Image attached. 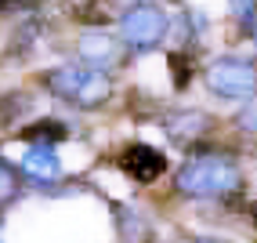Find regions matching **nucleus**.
I'll return each mask as SVG.
<instances>
[{"instance_id": "nucleus-1", "label": "nucleus", "mask_w": 257, "mask_h": 243, "mask_svg": "<svg viewBox=\"0 0 257 243\" xmlns=\"http://www.w3.org/2000/svg\"><path fill=\"white\" fill-rule=\"evenodd\" d=\"M47 84H51L55 95L69 98L73 106H91V109L101 106V102L109 98V91H112L109 76L101 73V69H94V65H62V69H55V73L47 76Z\"/></svg>"}, {"instance_id": "nucleus-2", "label": "nucleus", "mask_w": 257, "mask_h": 243, "mask_svg": "<svg viewBox=\"0 0 257 243\" xmlns=\"http://www.w3.org/2000/svg\"><path fill=\"white\" fill-rule=\"evenodd\" d=\"M178 189L188 196H217L239 189V171L228 160H192L178 171Z\"/></svg>"}, {"instance_id": "nucleus-3", "label": "nucleus", "mask_w": 257, "mask_h": 243, "mask_svg": "<svg viewBox=\"0 0 257 243\" xmlns=\"http://www.w3.org/2000/svg\"><path fill=\"white\" fill-rule=\"evenodd\" d=\"M207 84L221 98H246L257 88V69L250 62H239V58H217L207 69Z\"/></svg>"}, {"instance_id": "nucleus-4", "label": "nucleus", "mask_w": 257, "mask_h": 243, "mask_svg": "<svg viewBox=\"0 0 257 243\" xmlns=\"http://www.w3.org/2000/svg\"><path fill=\"white\" fill-rule=\"evenodd\" d=\"M119 33H123V40L131 47H156L163 40V33H167V15L160 8H131L123 15V22H119Z\"/></svg>"}, {"instance_id": "nucleus-5", "label": "nucleus", "mask_w": 257, "mask_h": 243, "mask_svg": "<svg viewBox=\"0 0 257 243\" xmlns=\"http://www.w3.org/2000/svg\"><path fill=\"white\" fill-rule=\"evenodd\" d=\"M119 171H123L127 178L149 185L167 171V156L160 149H152V145H131V149H123V156H119Z\"/></svg>"}, {"instance_id": "nucleus-6", "label": "nucleus", "mask_w": 257, "mask_h": 243, "mask_svg": "<svg viewBox=\"0 0 257 243\" xmlns=\"http://www.w3.org/2000/svg\"><path fill=\"white\" fill-rule=\"evenodd\" d=\"M80 55L94 69H109V65L119 62V44H116V37H109V33H83L80 37Z\"/></svg>"}, {"instance_id": "nucleus-7", "label": "nucleus", "mask_w": 257, "mask_h": 243, "mask_svg": "<svg viewBox=\"0 0 257 243\" xmlns=\"http://www.w3.org/2000/svg\"><path fill=\"white\" fill-rule=\"evenodd\" d=\"M207 131H210V116L199 113V109L167 116V134L174 138V142H196V138H203Z\"/></svg>"}, {"instance_id": "nucleus-8", "label": "nucleus", "mask_w": 257, "mask_h": 243, "mask_svg": "<svg viewBox=\"0 0 257 243\" xmlns=\"http://www.w3.org/2000/svg\"><path fill=\"white\" fill-rule=\"evenodd\" d=\"M65 138H69V127L62 120H37L22 131V142L29 145H55V142H65Z\"/></svg>"}, {"instance_id": "nucleus-9", "label": "nucleus", "mask_w": 257, "mask_h": 243, "mask_svg": "<svg viewBox=\"0 0 257 243\" xmlns=\"http://www.w3.org/2000/svg\"><path fill=\"white\" fill-rule=\"evenodd\" d=\"M65 11H69L76 22H87V26H101V22L112 19L109 0H65Z\"/></svg>"}, {"instance_id": "nucleus-10", "label": "nucleus", "mask_w": 257, "mask_h": 243, "mask_svg": "<svg viewBox=\"0 0 257 243\" xmlns=\"http://www.w3.org/2000/svg\"><path fill=\"white\" fill-rule=\"evenodd\" d=\"M26 171L37 178H55L58 175V156L51 145H29L26 152Z\"/></svg>"}, {"instance_id": "nucleus-11", "label": "nucleus", "mask_w": 257, "mask_h": 243, "mask_svg": "<svg viewBox=\"0 0 257 243\" xmlns=\"http://www.w3.org/2000/svg\"><path fill=\"white\" fill-rule=\"evenodd\" d=\"M167 65H170V80H174V88L185 91V88H188V80H192V58H188L185 51H170Z\"/></svg>"}, {"instance_id": "nucleus-12", "label": "nucleus", "mask_w": 257, "mask_h": 243, "mask_svg": "<svg viewBox=\"0 0 257 243\" xmlns=\"http://www.w3.org/2000/svg\"><path fill=\"white\" fill-rule=\"evenodd\" d=\"M26 109V98L22 95H8V98H0V127H11L15 120L22 116Z\"/></svg>"}, {"instance_id": "nucleus-13", "label": "nucleus", "mask_w": 257, "mask_h": 243, "mask_svg": "<svg viewBox=\"0 0 257 243\" xmlns=\"http://www.w3.org/2000/svg\"><path fill=\"white\" fill-rule=\"evenodd\" d=\"M15 189H19V178H15V171L0 160V200H8V196H15Z\"/></svg>"}, {"instance_id": "nucleus-14", "label": "nucleus", "mask_w": 257, "mask_h": 243, "mask_svg": "<svg viewBox=\"0 0 257 243\" xmlns=\"http://www.w3.org/2000/svg\"><path fill=\"white\" fill-rule=\"evenodd\" d=\"M239 127H246V131L257 134V98H250V102H246V109L239 113Z\"/></svg>"}, {"instance_id": "nucleus-15", "label": "nucleus", "mask_w": 257, "mask_h": 243, "mask_svg": "<svg viewBox=\"0 0 257 243\" xmlns=\"http://www.w3.org/2000/svg\"><path fill=\"white\" fill-rule=\"evenodd\" d=\"M37 0H0V15H15V11H33Z\"/></svg>"}, {"instance_id": "nucleus-16", "label": "nucleus", "mask_w": 257, "mask_h": 243, "mask_svg": "<svg viewBox=\"0 0 257 243\" xmlns=\"http://www.w3.org/2000/svg\"><path fill=\"white\" fill-rule=\"evenodd\" d=\"M250 15H253V0H235V19L250 22Z\"/></svg>"}, {"instance_id": "nucleus-17", "label": "nucleus", "mask_w": 257, "mask_h": 243, "mask_svg": "<svg viewBox=\"0 0 257 243\" xmlns=\"http://www.w3.org/2000/svg\"><path fill=\"white\" fill-rule=\"evenodd\" d=\"M250 221H253V225H257V203H253V207H250Z\"/></svg>"}, {"instance_id": "nucleus-18", "label": "nucleus", "mask_w": 257, "mask_h": 243, "mask_svg": "<svg viewBox=\"0 0 257 243\" xmlns=\"http://www.w3.org/2000/svg\"><path fill=\"white\" fill-rule=\"evenodd\" d=\"M199 243H221V239H199Z\"/></svg>"}]
</instances>
